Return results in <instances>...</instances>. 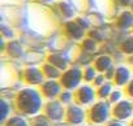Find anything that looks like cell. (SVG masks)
I'll return each instance as SVG.
<instances>
[{
  "label": "cell",
  "mask_w": 133,
  "mask_h": 126,
  "mask_svg": "<svg viewBox=\"0 0 133 126\" xmlns=\"http://www.w3.org/2000/svg\"><path fill=\"white\" fill-rule=\"evenodd\" d=\"M125 98V92L124 91H121L120 88H114V91L111 92V95L108 96V101L114 105V104H116V103H119L120 100H123Z\"/></svg>",
  "instance_id": "e0dca14e"
},
{
  "label": "cell",
  "mask_w": 133,
  "mask_h": 126,
  "mask_svg": "<svg viewBox=\"0 0 133 126\" xmlns=\"http://www.w3.org/2000/svg\"><path fill=\"white\" fill-rule=\"evenodd\" d=\"M111 68H112V62H111L110 57H107V56H102L95 61V69L101 73H106Z\"/></svg>",
  "instance_id": "4fadbf2b"
},
{
  "label": "cell",
  "mask_w": 133,
  "mask_h": 126,
  "mask_svg": "<svg viewBox=\"0 0 133 126\" xmlns=\"http://www.w3.org/2000/svg\"><path fill=\"white\" fill-rule=\"evenodd\" d=\"M65 122L72 126H82L88 122V108L80 105L78 103H72L66 105Z\"/></svg>",
  "instance_id": "277c9868"
},
{
  "label": "cell",
  "mask_w": 133,
  "mask_h": 126,
  "mask_svg": "<svg viewBox=\"0 0 133 126\" xmlns=\"http://www.w3.org/2000/svg\"><path fill=\"white\" fill-rule=\"evenodd\" d=\"M42 113H43L52 123H60V122H64V121H65L66 105H64L59 99L46 100Z\"/></svg>",
  "instance_id": "3957f363"
},
{
  "label": "cell",
  "mask_w": 133,
  "mask_h": 126,
  "mask_svg": "<svg viewBox=\"0 0 133 126\" xmlns=\"http://www.w3.org/2000/svg\"><path fill=\"white\" fill-rule=\"evenodd\" d=\"M46 99L43 98L39 88L29 86L22 88L15 98V108L17 113L31 118L43 112Z\"/></svg>",
  "instance_id": "6da1fadb"
},
{
  "label": "cell",
  "mask_w": 133,
  "mask_h": 126,
  "mask_svg": "<svg viewBox=\"0 0 133 126\" xmlns=\"http://www.w3.org/2000/svg\"><path fill=\"white\" fill-rule=\"evenodd\" d=\"M54 126H72V125H71V123H68V122H65V121H64V122H60V123H55Z\"/></svg>",
  "instance_id": "7402d4cb"
},
{
  "label": "cell",
  "mask_w": 133,
  "mask_h": 126,
  "mask_svg": "<svg viewBox=\"0 0 133 126\" xmlns=\"http://www.w3.org/2000/svg\"><path fill=\"white\" fill-rule=\"evenodd\" d=\"M97 100H98L97 87L90 83L81 85L77 90H75V103H78L82 107L89 108Z\"/></svg>",
  "instance_id": "5b68a950"
},
{
  "label": "cell",
  "mask_w": 133,
  "mask_h": 126,
  "mask_svg": "<svg viewBox=\"0 0 133 126\" xmlns=\"http://www.w3.org/2000/svg\"><path fill=\"white\" fill-rule=\"evenodd\" d=\"M82 79H84V73L77 68H72L69 70L64 72L59 78L63 88L64 90H71V91L77 90L82 85Z\"/></svg>",
  "instance_id": "8992f818"
},
{
  "label": "cell",
  "mask_w": 133,
  "mask_h": 126,
  "mask_svg": "<svg viewBox=\"0 0 133 126\" xmlns=\"http://www.w3.org/2000/svg\"><path fill=\"white\" fill-rule=\"evenodd\" d=\"M106 76L104 74H98L97 77H95V79L93 81V86H95V87H99V86H102L104 82H106Z\"/></svg>",
  "instance_id": "d6986e66"
},
{
  "label": "cell",
  "mask_w": 133,
  "mask_h": 126,
  "mask_svg": "<svg viewBox=\"0 0 133 126\" xmlns=\"http://www.w3.org/2000/svg\"><path fill=\"white\" fill-rule=\"evenodd\" d=\"M124 92H125V95H127L129 99L133 100V78H132L130 82L125 86V91H124Z\"/></svg>",
  "instance_id": "44dd1931"
},
{
  "label": "cell",
  "mask_w": 133,
  "mask_h": 126,
  "mask_svg": "<svg viewBox=\"0 0 133 126\" xmlns=\"http://www.w3.org/2000/svg\"><path fill=\"white\" fill-rule=\"evenodd\" d=\"M104 126H129V123L125 122V121H119V120L112 118V120H110Z\"/></svg>",
  "instance_id": "ffe728a7"
},
{
  "label": "cell",
  "mask_w": 133,
  "mask_h": 126,
  "mask_svg": "<svg viewBox=\"0 0 133 126\" xmlns=\"http://www.w3.org/2000/svg\"><path fill=\"white\" fill-rule=\"evenodd\" d=\"M43 74H44V77H47V79H57V78H60V72H59V69L56 68V66H54L52 64H50V65H44V68H43Z\"/></svg>",
  "instance_id": "9a60e30c"
},
{
  "label": "cell",
  "mask_w": 133,
  "mask_h": 126,
  "mask_svg": "<svg viewBox=\"0 0 133 126\" xmlns=\"http://www.w3.org/2000/svg\"><path fill=\"white\" fill-rule=\"evenodd\" d=\"M39 90L43 95V98L46 100H54V99H57L61 94V91L64 90L60 81L57 79H46L41 86H39Z\"/></svg>",
  "instance_id": "ba28073f"
},
{
  "label": "cell",
  "mask_w": 133,
  "mask_h": 126,
  "mask_svg": "<svg viewBox=\"0 0 133 126\" xmlns=\"http://www.w3.org/2000/svg\"><path fill=\"white\" fill-rule=\"evenodd\" d=\"M82 126H97V125H93V123H90V122H86V123L82 125Z\"/></svg>",
  "instance_id": "603a6c76"
},
{
  "label": "cell",
  "mask_w": 133,
  "mask_h": 126,
  "mask_svg": "<svg viewBox=\"0 0 133 126\" xmlns=\"http://www.w3.org/2000/svg\"><path fill=\"white\" fill-rule=\"evenodd\" d=\"M115 88V85L114 82H110V81H106L102 86L97 87V94H98V99H102V100H107L108 96L111 95V92L114 91Z\"/></svg>",
  "instance_id": "7c38bea8"
},
{
  "label": "cell",
  "mask_w": 133,
  "mask_h": 126,
  "mask_svg": "<svg viewBox=\"0 0 133 126\" xmlns=\"http://www.w3.org/2000/svg\"><path fill=\"white\" fill-rule=\"evenodd\" d=\"M132 79V74L128 68L125 66H117L115 69V76H114V85L116 87H125Z\"/></svg>",
  "instance_id": "9c48e42d"
},
{
  "label": "cell",
  "mask_w": 133,
  "mask_h": 126,
  "mask_svg": "<svg viewBox=\"0 0 133 126\" xmlns=\"http://www.w3.org/2000/svg\"><path fill=\"white\" fill-rule=\"evenodd\" d=\"M25 79H26V83L30 85V86H33V87L41 86V85L44 82L43 70H38V69H35V68L28 69V70H26V74H25Z\"/></svg>",
  "instance_id": "30bf717a"
},
{
  "label": "cell",
  "mask_w": 133,
  "mask_h": 126,
  "mask_svg": "<svg viewBox=\"0 0 133 126\" xmlns=\"http://www.w3.org/2000/svg\"><path fill=\"white\" fill-rule=\"evenodd\" d=\"M110 120H112V104L108 100L98 99L88 108V122L97 126H104Z\"/></svg>",
  "instance_id": "7a4b0ae2"
},
{
  "label": "cell",
  "mask_w": 133,
  "mask_h": 126,
  "mask_svg": "<svg viewBox=\"0 0 133 126\" xmlns=\"http://www.w3.org/2000/svg\"><path fill=\"white\" fill-rule=\"evenodd\" d=\"M4 126H30V118L17 113L15 116H9L4 121Z\"/></svg>",
  "instance_id": "8fae6325"
},
{
  "label": "cell",
  "mask_w": 133,
  "mask_h": 126,
  "mask_svg": "<svg viewBox=\"0 0 133 126\" xmlns=\"http://www.w3.org/2000/svg\"><path fill=\"white\" fill-rule=\"evenodd\" d=\"M128 123H129V126H133V117H132V120H130Z\"/></svg>",
  "instance_id": "cb8c5ba5"
},
{
  "label": "cell",
  "mask_w": 133,
  "mask_h": 126,
  "mask_svg": "<svg viewBox=\"0 0 133 126\" xmlns=\"http://www.w3.org/2000/svg\"><path fill=\"white\" fill-rule=\"evenodd\" d=\"M54 125L55 123H52L43 113L30 118V126H54Z\"/></svg>",
  "instance_id": "5bb4252c"
},
{
  "label": "cell",
  "mask_w": 133,
  "mask_h": 126,
  "mask_svg": "<svg viewBox=\"0 0 133 126\" xmlns=\"http://www.w3.org/2000/svg\"><path fill=\"white\" fill-rule=\"evenodd\" d=\"M98 74L95 73V69L94 68H88L85 72H84V81L88 82V83H93V81L95 79Z\"/></svg>",
  "instance_id": "ac0fdd59"
},
{
  "label": "cell",
  "mask_w": 133,
  "mask_h": 126,
  "mask_svg": "<svg viewBox=\"0 0 133 126\" xmlns=\"http://www.w3.org/2000/svg\"><path fill=\"white\" fill-rule=\"evenodd\" d=\"M133 117V100L124 98L119 103L112 105V118L129 122Z\"/></svg>",
  "instance_id": "52a82bcc"
},
{
  "label": "cell",
  "mask_w": 133,
  "mask_h": 126,
  "mask_svg": "<svg viewBox=\"0 0 133 126\" xmlns=\"http://www.w3.org/2000/svg\"><path fill=\"white\" fill-rule=\"evenodd\" d=\"M64 105H69L72 103H75V91L71 90H63L60 96L57 98Z\"/></svg>",
  "instance_id": "2e32d148"
}]
</instances>
